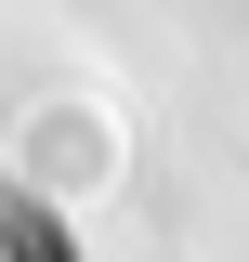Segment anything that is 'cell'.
I'll use <instances>...</instances> for the list:
<instances>
[{"label":"cell","mask_w":249,"mask_h":262,"mask_svg":"<svg viewBox=\"0 0 249 262\" xmlns=\"http://www.w3.org/2000/svg\"><path fill=\"white\" fill-rule=\"evenodd\" d=\"M0 249H13V262H66V236H53V223H39L27 196H13V210H0Z\"/></svg>","instance_id":"6da1fadb"}]
</instances>
